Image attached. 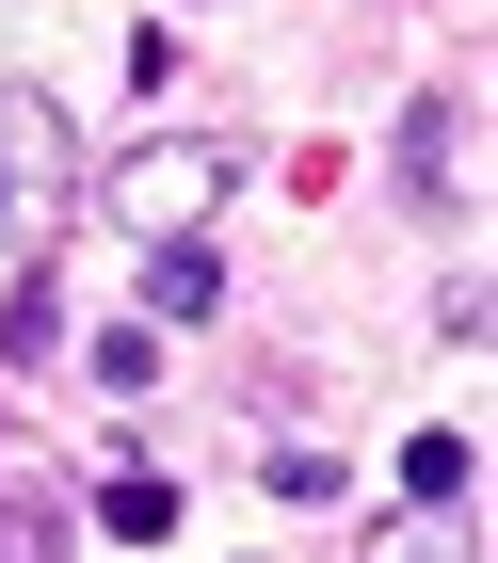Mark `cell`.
I'll list each match as a JSON object with an SVG mask.
<instances>
[{"label":"cell","mask_w":498,"mask_h":563,"mask_svg":"<svg viewBox=\"0 0 498 563\" xmlns=\"http://www.w3.org/2000/svg\"><path fill=\"white\" fill-rule=\"evenodd\" d=\"M402 177L466 210V194H483V113H466V97H418V113H402Z\"/></svg>","instance_id":"cell-3"},{"label":"cell","mask_w":498,"mask_h":563,"mask_svg":"<svg viewBox=\"0 0 498 563\" xmlns=\"http://www.w3.org/2000/svg\"><path fill=\"white\" fill-rule=\"evenodd\" d=\"M0 563H81L65 499H33V483H0Z\"/></svg>","instance_id":"cell-6"},{"label":"cell","mask_w":498,"mask_h":563,"mask_svg":"<svg viewBox=\"0 0 498 563\" xmlns=\"http://www.w3.org/2000/svg\"><path fill=\"white\" fill-rule=\"evenodd\" d=\"M274 499H290V516H337V499H354V467H337L322 434H274Z\"/></svg>","instance_id":"cell-7"},{"label":"cell","mask_w":498,"mask_h":563,"mask_svg":"<svg viewBox=\"0 0 498 563\" xmlns=\"http://www.w3.org/2000/svg\"><path fill=\"white\" fill-rule=\"evenodd\" d=\"M370 563H483V531H466V499H418V516L370 531Z\"/></svg>","instance_id":"cell-5"},{"label":"cell","mask_w":498,"mask_h":563,"mask_svg":"<svg viewBox=\"0 0 498 563\" xmlns=\"http://www.w3.org/2000/svg\"><path fill=\"white\" fill-rule=\"evenodd\" d=\"M97 531L162 548V531H177V483H162V467H113V483H97Z\"/></svg>","instance_id":"cell-9"},{"label":"cell","mask_w":498,"mask_h":563,"mask_svg":"<svg viewBox=\"0 0 498 563\" xmlns=\"http://www.w3.org/2000/svg\"><path fill=\"white\" fill-rule=\"evenodd\" d=\"M225 306V258L209 242H145V322H209Z\"/></svg>","instance_id":"cell-4"},{"label":"cell","mask_w":498,"mask_h":563,"mask_svg":"<svg viewBox=\"0 0 498 563\" xmlns=\"http://www.w3.org/2000/svg\"><path fill=\"white\" fill-rule=\"evenodd\" d=\"M97 387H113V402L162 387V322H113V339H97Z\"/></svg>","instance_id":"cell-10"},{"label":"cell","mask_w":498,"mask_h":563,"mask_svg":"<svg viewBox=\"0 0 498 563\" xmlns=\"http://www.w3.org/2000/svg\"><path fill=\"white\" fill-rule=\"evenodd\" d=\"M65 194H81L65 113H48L33 81H0V225H16V242H48V225H65Z\"/></svg>","instance_id":"cell-2"},{"label":"cell","mask_w":498,"mask_h":563,"mask_svg":"<svg viewBox=\"0 0 498 563\" xmlns=\"http://www.w3.org/2000/svg\"><path fill=\"white\" fill-rule=\"evenodd\" d=\"M225 177H242V145H225V130H145L113 177H97V210H113L129 242H209Z\"/></svg>","instance_id":"cell-1"},{"label":"cell","mask_w":498,"mask_h":563,"mask_svg":"<svg viewBox=\"0 0 498 563\" xmlns=\"http://www.w3.org/2000/svg\"><path fill=\"white\" fill-rule=\"evenodd\" d=\"M402 499H483V451L418 419V434H402Z\"/></svg>","instance_id":"cell-8"},{"label":"cell","mask_w":498,"mask_h":563,"mask_svg":"<svg viewBox=\"0 0 498 563\" xmlns=\"http://www.w3.org/2000/svg\"><path fill=\"white\" fill-rule=\"evenodd\" d=\"M0 339H16V371H48V354H65V290H48V274H33V290H16V322H0Z\"/></svg>","instance_id":"cell-11"}]
</instances>
